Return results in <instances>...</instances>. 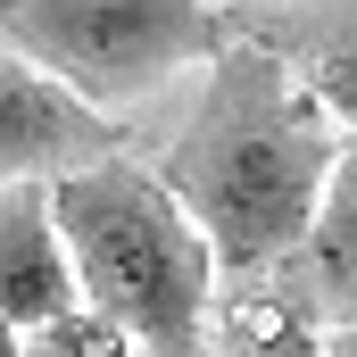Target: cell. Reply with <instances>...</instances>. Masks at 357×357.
Returning a JSON list of instances; mask_svg holds the SVG:
<instances>
[{
	"label": "cell",
	"instance_id": "1",
	"mask_svg": "<svg viewBox=\"0 0 357 357\" xmlns=\"http://www.w3.org/2000/svg\"><path fill=\"white\" fill-rule=\"evenodd\" d=\"M341 142V116L291 67V50L241 25L208 50V91L167 142L158 183L199 216L225 274H266L299 250Z\"/></svg>",
	"mask_w": 357,
	"mask_h": 357
},
{
	"label": "cell",
	"instance_id": "2",
	"mask_svg": "<svg viewBox=\"0 0 357 357\" xmlns=\"http://www.w3.org/2000/svg\"><path fill=\"white\" fill-rule=\"evenodd\" d=\"M50 216L67 241V266L84 307L133 333L150 357H208V307H216V250L199 216L167 183L116 150L75 158L50 175Z\"/></svg>",
	"mask_w": 357,
	"mask_h": 357
},
{
	"label": "cell",
	"instance_id": "3",
	"mask_svg": "<svg viewBox=\"0 0 357 357\" xmlns=\"http://www.w3.org/2000/svg\"><path fill=\"white\" fill-rule=\"evenodd\" d=\"M0 33L91 108H125L208 59L233 25L208 0H0Z\"/></svg>",
	"mask_w": 357,
	"mask_h": 357
},
{
	"label": "cell",
	"instance_id": "4",
	"mask_svg": "<svg viewBox=\"0 0 357 357\" xmlns=\"http://www.w3.org/2000/svg\"><path fill=\"white\" fill-rule=\"evenodd\" d=\"M116 142H125V125L108 108H91L59 75H42L33 59H0V175H59Z\"/></svg>",
	"mask_w": 357,
	"mask_h": 357
},
{
	"label": "cell",
	"instance_id": "5",
	"mask_svg": "<svg viewBox=\"0 0 357 357\" xmlns=\"http://www.w3.org/2000/svg\"><path fill=\"white\" fill-rule=\"evenodd\" d=\"M67 307H84V291L50 216V175H8L0 183V316L17 333H42Z\"/></svg>",
	"mask_w": 357,
	"mask_h": 357
},
{
	"label": "cell",
	"instance_id": "6",
	"mask_svg": "<svg viewBox=\"0 0 357 357\" xmlns=\"http://www.w3.org/2000/svg\"><path fill=\"white\" fill-rule=\"evenodd\" d=\"M291 258H299L291 282L307 291V307L324 324H349L357 316V133L341 142V158L324 175V199H316V216H307Z\"/></svg>",
	"mask_w": 357,
	"mask_h": 357
},
{
	"label": "cell",
	"instance_id": "7",
	"mask_svg": "<svg viewBox=\"0 0 357 357\" xmlns=\"http://www.w3.org/2000/svg\"><path fill=\"white\" fill-rule=\"evenodd\" d=\"M208 357H324V316L299 282H274V266L241 274V291L208 307Z\"/></svg>",
	"mask_w": 357,
	"mask_h": 357
},
{
	"label": "cell",
	"instance_id": "8",
	"mask_svg": "<svg viewBox=\"0 0 357 357\" xmlns=\"http://www.w3.org/2000/svg\"><path fill=\"white\" fill-rule=\"evenodd\" d=\"M274 50H291V67L324 91V108L341 116V133H357V0H324V8H282L274 25H258Z\"/></svg>",
	"mask_w": 357,
	"mask_h": 357
},
{
	"label": "cell",
	"instance_id": "9",
	"mask_svg": "<svg viewBox=\"0 0 357 357\" xmlns=\"http://www.w3.org/2000/svg\"><path fill=\"white\" fill-rule=\"evenodd\" d=\"M125 349H133V333L108 324L100 307H67L42 324V341H25V357H125Z\"/></svg>",
	"mask_w": 357,
	"mask_h": 357
},
{
	"label": "cell",
	"instance_id": "10",
	"mask_svg": "<svg viewBox=\"0 0 357 357\" xmlns=\"http://www.w3.org/2000/svg\"><path fill=\"white\" fill-rule=\"evenodd\" d=\"M324 357H357V316L349 324H324Z\"/></svg>",
	"mask_w": 357,
	"mask_h": 357
},
{
	"label": "cell",
	"instance_id": "11",
	"mask_svg": "<svg viewBox=\"0 0 357 357\" xmlns=\"http://www.w3.org/2000/svg\"><path fill=\"white\" fill-rule=\"evenodd\" d=\"M0 357H25V341H17V324L0 316Z\"/></svg>",
	"mask_w": 357,
	"mask_h": 357
}]
</instances>
